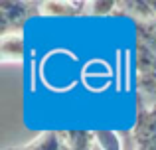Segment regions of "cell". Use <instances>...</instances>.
Instances as JSON below:
<instances>
[{
	"label": "cell",
	"instance_id": "3957f363",
	"mask_svg": "<svg viewBox=\"0 0 156 150\" xmlns=\"http://www.w3.org/2000/svg\"><path fill=\"white\" fill-rule=\"evenodd\" d=\"M26 150H63V148H61V140L57 136V132L46 131V132L36 136L26 146Z\"/></svg>",
	"mask_w": 156,
	"mask_h": 150
},
{
	"label": "cell",
	"instance_id": "5b68a950",
	"mask_svg": "<svg viewBox=\"0 0 156 150\" xmlns=\"http://www.w3.org/2000/svg\"><path fill=\"white\" fill-rule=\"evenodd\" d=\"M150 6H152V10L156 12V2H150Z\"/></svg>",
	"mask_w": 156,
	"mask_h": 150
},
{
	"label": "cell",
	"instance_id": "277c9868",
	"mask_svg": "<svg viewBox=\"0 0 156 150\" xmlns=\"http://www.w3.org/2000/svg\"><path fill=\"white\" fill-rule=\"evenodd\" d=\"M22 38L16 34H6L2 38V59L4 61H16V58H22Z\"/></svg>",
	"mask_w": 156,
	"mask_h": 150
},
{
	"label": "cell",
	"instance_id": "6da1fadb",
	"mask_svg": "<svg viewBox=\"0 0 156 150\" xmlns=\"http://www.w3.org/2000/svg\"><path fill=\"white\" fill-rule=\"evenodd\" d=\"M93 138H95V148L97 150H122L121 136L117 131H93Z\"/></svg>",
	"mask_w": 156,
	"mask_h": 150
},
{
	"label": "cell",
	"instance_id": "7a4b0ae2",
	"mask_svg": "<svg viewBox=\"0 0 156 150\" xmlns=\"http://www.w3.org/2000/svg\"><path fill=\"white\" fill-rule=\"evenodd\" d=\"M65 138H67V148L65 150H95L93 132L75 131V132H67Z\"/></svg>",
	"mask_w": 156,
	"mask_h": 150
},
{
	"label": "cell",
	"instance_id": "8992f818",
	"mask_svg": "<svg viewBox=\"0 0 156 150\" xmlns=\"http://www.w3.org/2000/svg\"><path fill=\"white\" fill-rule=\"evenodd\" d=\"M63 150H65V148H63Z\"/></svg>",
	"mask_w": 156,
	"mask_h": 150
}]
</instances>
